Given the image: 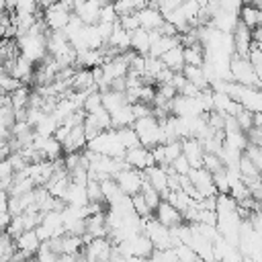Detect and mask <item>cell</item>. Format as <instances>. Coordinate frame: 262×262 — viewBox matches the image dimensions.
I'll use <instances>...</instances> for the list:
<instances>
[{"mask_svg":"<svg viewBox=\"0 0 262 262\" xmlns=\"http://www.w3.org/2000/svg\"><path fill=\"white\" fill-rule=\"evenodd\" d=\"M154 217L164 225V227H168V229H172V227H178V225H182V223H186L184 221V215L174 207V205H170L168 201H160V205H158V209L154 211Z\"/></svg>","mask_w":262,"mask_h":262,"instance_id":"12","label":"cell"},{"mask_svg":"<svg viewBox=\"0 0 262 262\" xmlns=\"http://www.w3.org/2000/svg\"><path fill=\"white\" fill-rule=\"evenodd\" d=\"M184 63L186 66H205V47L201 43L184 47Z\"/></svg>","mask_w":262,"mask_h":262,"instance_id":"31","label":"cell"},{"mask_svg":"<svg viewBox=\"0 0 262 262\" xmlns=\"http://www.w3.org/2000/svg\"><path fill=\"white\" fill-rule=\"evenodd\" d=\"M235 121H237V125H239V129L244 131V133H248L252 127H254V113L250 111V108H242L237 115H235Z\"/></svg>","mask_w":262,"mask_h":262,"instance_id":"43","label":"cell"},{"mask_svg":"<svg viewBox=\"0 0 262 262\" xmlns=\"http://www.w3.org/2000/svg\"><path fill=\"white\" fill-rule=\"evenodd\" d=\"M100 94H102V106H104L108 113H113V111H117V108L129 104L125 92H117V90H111V88H108V90H104V92H100Z\"/></svg>","mask_w":262,"mask_h":262,"instance_id":"29","label":"cell"},{"mask_svg":"<svg viewBox=\"0 0 262 262\" xmlns=\"http://www.w3.org/2000/svg\"><path fill=\"white\" fill-rule=\"evenodd\" d=\"M125 164L129 168H135L139 172H145L149 166H156V160H154V154L149 147H143V145H137V147H131L125 151Z\"/></svg>","mask_w":262,"mask_h":262,"instance_id":"10","label":"cell"},{"mask_svg":"<svg viewBox=\"0 0 262 262\" xmlns=\"http://www.w3.org/2000/svg\"><path fill=\"white\" fill-rule=\"evenodd\" d=\"M16 45L23 57H27L33 63H39L47 57V33H25L16 37Z\"/></svg>","mask_w":262,"mask_h":262,"instance_id":"1","label":"cell"},{"mask_svg":"<svg viewBox=\"0 0 262 262\" xmlns=\"http://www.w3.org/2000/svg\"><path fill=\"white\" fill-rule=\"evenodd\" d=\"M164 201H168L170 205H174L182 215H184V211H188V209L196 203V201H192L184 190H170V192H168V196H166Z\"/></svg>","mask_w":262,"mask_h":262,"instance_id":"30","label":"cell"},{"mask_svg":"<svg viewBox=\"0 0 262 262\" xmlns=\"http://www.w3.org/2000/svg\"><path fill=\"white\" fill-rule=\"evenodd\" d=\"M4 12H6V2L0 0V14H4Z\"/></svg>","mask_w":262,"mask_h":262,"instance_id":"53","label":"cell"},{"mask_svg":"<svg viewBox=\"0 0 262 262\" xmlns=\"http://www.w3.org/2000/svg\"><path fill=\"white\" fill-rule=\"evenodd\" d=\"M254 127H258V129H262V111H258V113H254Z\"/></svg>","mask_w":262,"mask_h":262,"instance_id":"50","label":"cell"},{"mask_svg":"<svg viewBox=\"0 0 262 262\" xmlns=\"http://www.w3.org/2000/svg\"><path fill=\"white\" fill-rule=\"evenodd\" d=\"M117 131H119V137H121L125 149H131V147L141 145V143H139V137H137V133H135L133 127H123V129H117Z\"/></svg>","mask_w":262,"mask_h":262,"instance_id":"38","label":"cell"},{"mask_svg":"<svg viewBox=\"0 0 262 262\" xmlns=\"http://www.w3.org/2000/svg\"><path fill=\"white\" fill-rule=\"evenodd\" d=\"M113 242L108 237H94L84 246V256L88 262H108L113 252Z\"/></svg>","mask_w":262,"mask_h":262,"instance_id":"8","label":"cell"},{"mask_svg":"<svg viewBox=\"0 0 262 262\" xmlns=\"http://www.w3.org/2000/svg\"><path fill=\"white\" fill-rule=\"evenodd\" d=\"M100 8H102L100 2H96V0H84V4L74 10V14L84 25H98L100 23Z\"/></svg>","mask_w":262,"mask_h":262,"instance_id":"19","label":"cell"},{"mask_svg":"<svg viewBox=\"0 0 262 262\" xmlns=\"http://www.w3.org/2000/svg\"><path fill=\"white\" fill-rule=\"evenodd\" d=\"M90 151H96V154H102V156H108V158H117V160H123L125 158V145L119 137V131L117 129H108V131H102L98 137H94L92 141H88L86 145Z\"/></svg>","mask_w":262,"mask_h":262,"instance_id":"2","label":"cell"},{"mask_svg":"<svg viewBox=\"0 0 262 262\" xmlns=\"http://www.w3.org/2000/svg\"><path fill=\"white\" fill-rule=\"evenodd\" d=\"M14 254H16L14 239L6 231H2L0 233V262H12Z\"/></svg>","mask_w":262,"mask_h":262,"instance_id":"33","label":"cell"},{"mask_svg":"<svg viewBox=\"0 0 262 262\" xmlns=\"http://www.w3.org/2000/svg\"><path fill=\"white\" fill-rule=\"evenodd\" d=\"M117 20H119V14H117L113 2L102 4V8H100V23H117Z\"/></svg>","mask_w":262,"mask_h":262,"instance_id":"47","label":"cell"},{"mask_svg":"<svg viewBox=\"0 0 262 262\" xmlns=\"http://www.w3.org/2000/svg\"><path fill=\"white\" fill-rule=\"evenodd\" d=\"M33 147L45 158V160H59V156L63 154V147L61 143L55 139V137H43V135H37L35 133V139H33Z\"/></svg>","mask_w":262,"mask_h":262,"instance_id":"14","label":"cell"},{"mask_svg":"<svg viewBox=\"0 0 262 262\" xmlns=\"http://www.w3.org/2000/svg\"><path fill=\"white\" fill-rule=\"evenodd\" d=\"M137 18H139V27L145 31H158L164 25V14L154 6H145L137 10Z\"/></svg>","mask_w":262,"mask_h":262,"instance_id":"17","label":"cell"},{"mask_svg":"<svg viewBox=\"0 0 262 262\" xmlns=\"http://www.w3.org/2000/svg\"><path fill=\"white\" fill-rule=\"evenodd\" d=\"M149 49H151V41H149V31L145 29H137L131 33V51L133 53H139L143 57L149 55Z\"/></svg>","mask_w":262,"mask_h":262,"instance_id":"23","label":"cell"},{"mask_svg":"<svg viewBox=\"0 0 262 262\" xmlns=\"http://www.w3.org/2000/svg\"><path fill=\"white\" fill-rule=\"evenodd\" d=\"M239 174H242V178H256V176H262L260 174V170L254 166V162L246 156V154H242V158H239Z\"/></svg>","mask_w":262,"mask_h":262,"instance_id":"37","label":"cell"},{"mask_svg":"<svg viewBox=\"0 0 262 262\" xmlns=\"http://www.w3.org/2000/svg\"><path fill=\"white\" fill-rule=\"evenodd\" d=\"M115 180H117L119 188H121L127 196H133V194L141 192V186H143L145 176H143V172H139V170L127 166V168H123V170L115 176Z\"/></svg>","mask_w":262,"mask_h":262,"instance_id":"7","label":"cell"},{"mask_svg":"<svg viewBox=\"0 0 262 262\" xmlns=\"http://www.w3.org/2000/svg\"><path fill=\"white\" fill-rule=\"evenodd\" d=\"M229 76H231V82H235V84H239V86L258 88V90H260L258 76H256L254 66L250 63L248 57L231 55V59H229Z\"/></svg>","mask_w":262,"mask_h":262,"instance_id":"4","label":"cell"},{"mask_svg":"<svg viewBox=\"0 0 262 262\" xmlns=\"http://www.w3.org/2000/svg\"><path fill=\"white\" fill-rule=\"evenodd\" d=\"M57 262H76V256H59Z\"/></svg>","mask_w":262,"mask_h":262,"instance_id":"52","label":"cell"},{"mask_svg":"<svg viewBox=\"0 0 262 262\" xmlns=\"http://www.w3.org/2000/svg\"><path fill=\"white\" fill-rule=\"evenodd\" d=\"M111 121H113V129H123V127H133V123L137 119H135L133 106L125 104V106H121V108L111 113Z\"/></svg>","mask_w":262,"mask_h":262,"instance_id":"25","label":"cell"},{"mask_svg":"<svg viewBox=\"0 0 262 262\" xmlns=\"http://www.w3.org/2000/svg\"><path fill=\"white\" fill-rule=\"evenodd\" d=\"M203 168H205L207 172L215 174V172L223 170L225 164H223V160L219 158V154H205V158H203Z\"/></svg>","mask_w":262,"mask_h":262,"instance_id":"41","label":"cell"},{"mask_svg":"<svg viewBox=\"0 0 262 262\" xmlns=\"http://www.w3.org/2000/svg\"><path fill=\"white\" fill-rule=\"evenodd\" d=\"M231 39H233V55L248 57V55H250V49H252V45H254L252 29H248V27L239 20L237 27H235L233 33H231Z\"/></svg>","mask_w":262,"mask_h":262,"instance_id":"13","label":"cell"},{"mask_svg":"<svg viewBox=\"0 0 262 262\" xmlns=\"http://www.w3.org/2000/svg\"><path fill=\"white\" fill-rule=\"evenodd\" d=\"M145 180L162 194V199H166L168 196V166H149L145 172Z\"/></svg>","mask_w":262,"mask_h":262,"instance_id":"15","label":"cell"},{"mask_svg":"<svg viewBox=\"0 0 262 262\" xmlns=\"http://www.w3.org/2000/svg\"><path fill=\"white\" fill-rule=\"evenodd\" d=\"M180 156H182V139L164 143V166H170Z\"/></svg>","mask_w":262,"mask_h":262,"instance_id":"35","label":"cell"},{"mask_svg":"<svg viewBox=\"0 0 262 262\" xmlns=\"http://www.w3.org/2000/svg\"><path fill=\"white\" fill-rule=\"evenodd\" d=\"M57 127H59L57 119H55L53 115H45V117L35 125V133H37V135H43V137H53L55 131H57Z\"/></svg>","mask_w":262,"mask_h":262,"instance_id":"32","label":"cell"},{"mask_svg":"<svg viewBox=\"0 0 262 262\" xmlns=\"http://www.w3.org/2000/svg\"><path fill=\"white\" fill-rule=\"evenodd\" d=\"M61 201L66 203V205H70V207H86L90 201H88V192H86V186H82V184H70L68 186V190H66V194L61 196Z\"/></svg>","mask_w":262,"mask_h":262,"instance_id":"22","label":"cell"},{"mask_svg":"<svg viewBox=\"0 0 262 262\" xmlns=\"http://www.w3.org/2000/svg\"><path fill=\"white\" fill-rule=\"evenodd\" d=\"M35 258H37V262H57L59 260V254H55L45 242L41 244V248L37 250V254H35Z\"/></svg>","mask_w":262,"mask_h":262,"instance_id":"44","label":"cell"},{"mask_svg":"<svg viewBox=\"0 0 262 262\" xmlns=\"http://www.w3.org/2000/svg\"><path fill=\"white\" fill-rule=\"evenodd\" d=\"M174 250H176V254H178V260L180 262H203L199 256H196V252L190 248V246H186V244H176L174 246Z\"/></svg>","mask_w":262,"mask_h":262,"instance_id":"39","label":"cell"},{"mask_svg":"<svg viewBox=\"0 0 262 262\" xmlns=\"http://www.w3.org/2000/svg\"><path fill=\"white\" fill-rule=\"evenodd\" d=\"M113 6L117 10L119 16H125V14H133L137 12V6L133 0H113Z\"/></svg>","mask_w":262,"mask_h":262,"instance_id":"45","label":"cell"},{"mask_svg":"<svg viewBox=\"0 0 262 262\" xmlns=\"http://www.w3.org/2000/svg\"><path fill=\"white\" fill-rule=\"evenodd\" d=\"M100 106H102V94H100V90H94V92H90V94L86 96L84 104H82V108H84V113H86V115H90V113L98 111Z\"/></svg>","mask_w":262,"mask_h":262,"instance_id":"40","label":"cell"},{"mask_svg":"<svg viewBox=\"0 0 262 262\" xmlns=\"http://www.w3.org/2000/svg\"><path fill=\"white\" fill-rule=\"evenodd\" d=\"M86 192H88V201H90V203H102V205L106 203V201H104V194H102V186H100L98 180H88Z\"/></svg>","mask_w":262,"mask_h":262,"instance_id":"42","label":"cell"},{"mask_svg":"<svg viewBox=\"0 0 262 262\" xmlns=\"http://www.w3.org/2000/svg\"><path fill=\"white\" fill-rule=\"evenodd\" d=\"M29 98H31V88L23 84L18 90H14V92L10 94V104H12L14 111L27 108V106H29Z\"/></svg>","mask_w":262,"mask_h":262,"instance_id":"34","label":"cell"},{"mask_svg":"<svg viewBox=\"0 0 262 262\" xmlns=\"http://www.w3.org/2000/svg\"><path fill=\"white\" fill-rule=\"evenodd\" d=\"M133 129H135V133H137V137H139V143H141L143 147H149V149H151V147H156V145H164V143H166L162 125H160V121H158L154 115L143 117V119H137V121L133 123Z\"/></svg>","mask_w":262,"mask_h":262,"instance_id":"3","label":"cell"},{"mask_svg":"<svg viewBox=\"0 0 262 262\" xmlns=\"http://www.w3.org/2000/svg\"><path fill=\"white\" fill-rule=\"evenodd\" d=\"M182 154L188 160L190 168H203V158H205V149L201 145L199 139L194 137H186L182 139Z\"/></svg>","mask_w":262,"mask_h":262,"instance_id":"16","label":"cell"},{"mask_svg":"<svg viewBox=\"0 0 262 262\" xmlns=\"http://www.w3.org/2000/svg\"><path fill=\"white\" fill-rule=\"evenodd\" d=\"M72 49H74V47L70 45V41L66 39L63 33H53V31L47 33V53H49L51 57L59 59L61 55L70 53Z\"/></svg>","mask_w":262,"mask_h":262,"instance_id":"18","label":"cell"},{"mask_svg":"<svg viewBox=\"0 0 262 262\" xmlns=\"http://www.w3.org/2000/svg\"><path fill=\"white\" fill-rule=\"evenodd\" d=\"M182 74H184V78H186L190 84H194L196 88H201V90L211 88V86H209V78H207V74H205V70H203L201 66H184Z\"/></svg>","mask_w":262,"mask_h":262,"instance_id":"27","label":"cell"},{"mask_svg":"<svg viewBox=\"0 0 262 262\" xmlns=\"http://www.w3.org/2000/svg\"><path fill=\"white\" fill-rule=\"evenodd\" d=\"M106 45L113 47L117 53H127V51H131V33H127V31L119 25V20H117L115 31H113V35H111V39H108Z\"/></svg>","mask_w":262,"mask_h":262,"instance_id":"21","label":"cell"},{"mask_svg":"<svg viewBox=\"0 0 262 262\" xmlns=\"http://www.w3.org/2000/svg\"><path fill=\"white\" fill-rule=\"evenodd\" d=\"M72 14H74V12L66 10V8L57 2V4H51L47 10H43V20H45V25H47L49 31H53V33H61V31L66 29V25L70 23Z\"/></svg>","mask_w":262,"mask_h":262,"instance_id":"9","label":"cell"},{"mask_svg":"<svg viewBox=\"0 0 262 262\" xmlns=\"http://www.w3.org/2000/svg\"><path fill=\"white\" fill-rule=\"evenodd\" d=\"M100 186H102V194H104V201H106V205L111 207V205H117V203H121L127 194L119 188V184H117V180L115 178H108V180H102L100 182Z\"/></svg>","mask_w":262,"mask_h":262,"instance_id":"28","label":"cell"},{"mask_svg":"<svg viewBox=\"0 0 262 262\" xmlns=\"http://www.w3.org/2000/svg\"><path fill=\"white\" fill-rule=\"evenodd\" d=\"M131 205H133V211H135L141 219H149V217H154V211L149 209V205L145 203V199H143L141 192H137V194L131 196Z\"/></svg>","mask_w":262,"mask_h":262,"instance_id":"36","label":"cell"},{"mask_svg":"<svg viewBox=\"0 0 262 262\" xmlns=\"http://www.w3.org/2000/svg\"><path fill=\"white\" fill-rule=\"evenodd\" d=\"M188 180L194 184V188L199 190V194H201L203 199L217 194V188H215V182H213V174L207 172L205 168H190Z\"/></svg>","mask_w":262,"mask_h":262,"instance_id":"11","label":"cell"},{"mask_svg":"<svg viewBox=\"0 0 262 262\" xmlns=\"http://www.w3.org/2000/svg\"><path fill=\"white\" fill-rule=\"evenodd\" d=\"M119 248H121V252L125 256H139V258H149L154 254V250H156L154 244L149 242V237L143 231L129 235L123 244H119Z\"/></svg>","mask_w":262,"mask_h":262,"instance_id":"6","label":"cell"},{"mask_svg":"<svg viewBox=\"0 0 262 262\" xmlns=\"http://www.w3.org/2000/svg\"><path fill=\"white\" fill-rule=\"evenodd\" d=\"M12 176H14V170H12L10 162H8V160H0V180L12 178Z\"/></svg>","mask_w":262,"mask_h":262,"instance_id":"49","label":"cell"},{"mask_svg":"<svg viewBox=\"0 0 262 262\" xmlns=\"http://www.w3.org/2000/svg\"><path fill=\"white\" fill-rule=\"evenodd\" d=\"M239 20L248 27V29H258L262 27V12L256 4H244L242 10H239Z\"/></svg>","mask_w":262,"mask_h":262,"instance_id":"26","label":"cell"},{"mask_svg":"<svg viewBox=\"0 0 262 262\" xmlns=\"http://www.w3.org/2000/svg\"><path fill=\"white\" fill-rule=\"evenodd\" d=\"M135 2V6H137V10H141V8H145V6H149V2L151 0H133Z\"/></svg>","mask_w":262,"mask_h":262,"instance_id":"51","label":"cell"},{"mask_svg":"<svg viewBox=\"0 0 262 262\" xmlns=\"http://www.w3.org/2000/svg\"><path fill=\"white\" fill-rule=\"evenodd\" d=\"M14 246H16L18 252H25V254H29V256H35L37 250L41 248V239H39V235H37L35 229H27V231H23V233L14 239Z\"/></svg>","mask_w":262,"mask_h":262,"instance_id":"20","label":"cell"},{"mask_svg":"<svg viewBox=\"0 0 262 262\" xmlns=\"http://www.w3.org/2000/svg\"><path fill=\"white\" fill-rule=\"evenodd\" d=\"M119 25L127 31V33H133L139 29V18H137V12L133 14H125V16H119Z\"/></svg>","mask_w":262,"mask_h":262,"instance_id":"46","label":"cell"},{"mask_svg":"<svg viewBox=\"0 0 262 262\" xmlns=\"http://www.w3.org/2000/svg\"><path fill=\"white\" fill-rule=\"evenodd\" d=\"M143 233L149 237V242L154 244L156 250H168V248H174L170 229L164 227L156 217L143 219Z\"/></svg>","mask_w":262,"mask_h":262,"instance_id":"5","label":"cell"},{"mask_svg":"<svg viewBox=\"0 0 262 262\" xmlns=\"http://www.w3.org/2000/svg\"><path fill=\"white\" fill-rule=\"evenodd\" d=\"M160 59L164 61V66H166L168 70H172L174 74H178V72H182L184 66H186V63H184V47H182V45H176L174 49L166 51Z\"/></svg>","mask_w":262,"mask_h":262,"instance_id":"24","label":"cell"},{"mask_svg":"<svg viewBox=\"0 0 262 262\" xmlns=\"http://www.w3.org/2000/svg\"><path fill=\"white\" fill-rule=\"evenodd\" d=\"M170 168H172L176 174H180V176H188V172H190V164H188V160L184 158V154H182L180 158H176V160L170 164Z\"/></svg>","mask_w":262,"mask_h":262,"instance_id":"48","label":"cell"}]
</instances>
